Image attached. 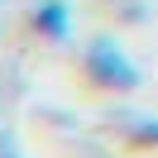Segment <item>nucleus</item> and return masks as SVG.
<instances>
[{
	"mask_svg": "<svg viewBox=\"0 0 158 158\" xmlns=\"http://www.w3.org/2000/svg\"><path fill=\"white\" fill-rule=\"evenodd\" d=\"M86 72H91V81H101V86H115V91L139 86V67L125 58V48H115L110 39H96V43L86 48Z\"/></svg>",
	"mask_w": 158,
	"mask_h": 158,
	"instance_id": "f257e3e1",
	"label": "nucleus"
},
{
	"mask_svg": "<svg viewBox=\"0 0 158 158\" xmlns=\"http://www.w3.org/2000/svg\"><path fill=\"white\" fill-rule=\"evenodd\" d=\"M34 29H39L43 39H53V43H67L72 39V15H67V5H62V0H39Z\"/></svg>",
	"mask_w": 158,
	"mask_h": 158,
	"instance_id": "f03ea898",
	"label": "nucleus"
},
{
	"mask_svg": "<svg viewBox=\"0 0 158 158\" xmlns=\"http://www.w3.org/2000/svg\"><path fill=\"white\" fill-rule=\"evenodd\" d=\"M120 120L139 144H158V115H120Z\"/></svg>",
	"mask_w": 158,
	"mask_h": 158,
	"instance_id": "7ed1b4c3",
	"label": "nucleus"
}]
</instances>
